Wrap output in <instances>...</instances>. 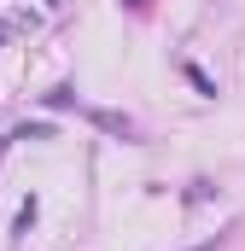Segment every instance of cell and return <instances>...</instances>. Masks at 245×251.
Here are the masks:
<instances>
[{"mask_svg": "<svg viewBox=\"0 0 245 251\" xmlns=\"http://www.w3.org/2000/svg\"><path fill=\"white\" fill-rule=\"evenodd\" d=\"M88 123H94V128H105V134H122V140L134 134V123H128V117H117V111H88Z\"/></svg>", "mask_w": 245, "mask_h": 251, "instance_id": "obj_1", "label": "cell"}, {"mask_svg": "<svg viewBox=\"0 0 245 251\" xmlns=\"http://www.w3.org/2000/svg\"><path fill=\"white\" fill-rule=\"evenodd\" d=\"M187 82H193V88H198V94H204V100H216V82H210V76H204V70H198V64H187Z\"/></svg>", "mask_w": 245, "mask_h": 251, "instance_id": "obj_2", "label": "cell"}, {"mask_svg": "<svg viewBox=\"0 0 245 251\" xmlns=\"http://www.w3.org/2000/svg\"><path fill=\"white\" fill-rule=\"evenodd\" d=\"M47 105H53V111H64V105H76V88H53V94H47Z\"/></svg>", "mask_w": 245, "mask_h": 251, "instance_id": "obj_3", "label": "cell"}, {"mask_svg": "<svg viewBox=\"0 0 245 251\" xmlns=\"http://www.w3.org/2000/svg\"><path fill=\"white\" fill-rule=\"evenodd\" d=\"M216 246H222V240H204V246H193V251H216Z\"/></svg>", "mask_w": 245, "mask_h": 251, "instance_id": "obj_4", "label": "cell"}]
</instances>
